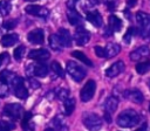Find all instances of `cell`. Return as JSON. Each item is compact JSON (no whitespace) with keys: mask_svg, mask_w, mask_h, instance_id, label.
<instances>
[{"mask_svg":"<svg viewBox=\"0 0 150 131\" xmlns=\"http://www.w3.org/2000/svg\"><path fill=\"white\" fill-rule=\"evenodd\" d=\"M141 120V116L134 111V110H124L123 112H121L117 117V125L121 126V127H125V129H129V127H134L136 126Z\"/></svg>","mask_w":150,"mask_h":131,"instance_id":"6da1fadb","label":"cell"},{"mask_svg":"<svg viewBox=\"0 0 150 131\" xmlns=\"http://www.w3.org/2000/svg\"><path fill=\"white\" fill-rule=\"evenodd\" d=\"M136 21L139 27V35L142 37L150 36V14L144 12L136 13Z\"/></svg>","mask_w":150,"mask_h":131,"instance_id":"7a4b0ae2","label":"cell"},{"mask_svg":"<svg viewBox=\"0 0 150 131\" xmlns=\"http://www.w3.org/2000/svg\"><path fill=\"white\" fill-rule=\"evenodd\" d=\"M83 124L89 131H98L102 127V118L93 112H87L83 115Z\"/></svg>","mask_w":150,"mask_h":131,"instance_id":"3957f363","label":"cell"},{"mask_svg":"<svg viewBox=\"0 0 150 131\" xmlns=\"http://www.w3.org/2000/svg\"><path fill=\"white\" fill-rule=\"evenodd\" d=\"M66 69H67V73L70 75V77L76 82H81L87 75V71L84 70V68H82L74 61H68Z\"/></svg>","mask_w":150,"mask_h":131,"instance_id":"277c9868","label":"cell"},{"mask_svg":"<svg viewBox=\"0 0 150 131\" xmlns=\"http://www.w3.org/2000/svg\"><path fill=\"white\" fill-rule=\"evenodd\" d=\"M95 90H96V83H95V81L89 80V81L84 84V87L81 89V91H80L81 101H82V102H88V101H90V99L94 97Z\"/></svg>","mask_w":150,"mask_h":131,"instance_id":"5b68a950","label":"cell"},{"mask_svg":"<svg viewBox=\"0 0 150 131\" xmlns=\"http://www.w3.org/2000/svg\"><path fill=\"white\" fill-rule=\"evenodd\" d=\"M22 112H23V108L19 103H11V104L5 105L4 108V113L12 119H19Z\"/></svg>","mask_w":150,"mask_h":131,"instance_id":"8992f818","label":"cell"},{"mask_svg":"<svg viewBox=\"0 0 150 131\" xmlns=\"http://www.w3.org/2000/svg\"><path fill=\"white\" fill-rule=\"evenodd\" d=\"M12 88H13V91H14V94H15L16 97H19L21 99L28 97V90H27V88H26V85L23 83L22 77L16 76L15 81L12 84Z\"/></svg>","mask_w":150,"mask_h":131,"instance_id":"52a82bcc","label":"cell"},{"mask_svg":"<svg viewBox=\"0 0 150 131\" xmlns=\"http://www.w3.org/2000/svg\"><path fill=\"white\" fill-rule=\"evenodd\" d=\"M27 14L34 15V16H41V18H47L49 15V11L46 7L39 6V5H29L25 8Z\"/></svg>","mask_w":150,"mask_h":131,"instance_id":"ba28073f","label":"cell"},{"mask_svg":"<svg viewBox=\"0 0 150 131\" xmlns=\"http://www.w3.org/2000/svg\"><path fill=\"white\" fill-rule=\"evenodd\" d=\"M74 39H75V41H76L77 44L83 46V44H86V43L89 42V40H90V34H89V32H88L87 29H84L83 27H79V28H76V30H75Z\"/></svg>","mask_w":150,"mask_h":131,"instance_id":"9c48e42d","label":"cell"},{"mask_svg":"<svg viewBox=\"0 0 150 131\" xmlns=\"http://www.w3.org/2000/svg\"><path fill=\"white\" fill-rule=\"evenodd\" d=\"M28 57L32 60H36L40 62H43L46 60H48L50 57V53L45 49V48H40V49H33L28 53Z\"/></svg>","mask_w":150,"mask_h":131,"instance_id":"30bf717a","label":"cell"},{"mask_svg":"<svg viewBox=\"0 0 150 131\" xmlns=\"http://www.w3.org/2000/svg\"><path fill=\"white\" fill-rule=\"evenodd\" d=\"M27 39L29 42L34 43V44H41L45 41V34L43 30L38 28V29H33L27 34Z\"/></svg>","mask_w":150,"mask_h":131,"instance_id":"8fae6325","label":"cell"},{"mask_svg":"<svg viewBox=\"0 0 150 131\" xmlns=\"http://www.w3.org/2000/svg\"><path fill=\"white\" fill-rule=\"evenodd\" d=\"M149 54H150L149 47L148 46H141L130 53V60L131 61H139L141 58L146 57Z\"/></svg>","mask_w":150,"mask_h":131,"instance_id":"7c38bea8","label":"cell"},{"mask_svg":"<svg viewBox=\"0 0 150 131\" xmlns=\"http://www.w3.org/2000/svg\"><path fill=\"white\" fill-rule=\"evenodd\" d=\"M124 63H123V61H117V62H115V63H112L107 70H105V75L108 76V77H115V76H117V75H120L123 70H124Z\"/></svg>","mask_w":150,"mask_h":131,"instance_id":"4fadbf2b","label":"cell"},{"mask_svg":"<svg viewBox=\"0 0 150 131\" xmlns=\"http://www.w3.org/2000/svg\"><path fill=\"white\" fill-rule=\"evenodd\" d=\"M124 96L125 98H128L129 101L134 102V103H142L144 97H143V94L138 90V89H131V90H127L124 92Z\"/></svg>","mask_w":150,"mask_h":131,"instance_id":"5bb4252c","label":"cell"},{"mask_svg":"<svg viewBox=\"0 0 150 131\" xmlns=\"http://www.w3.org/2000/svg\"><path fill=\"white\" fill-rule=\"evenodd\" d=\"M87 20L91 25H94L95 27H101L102 23H103L102 16H101V14L97 11H90V12H88L87 13Z\"/></svg>","mask_w":150,"mask_h":131,"instance_id":"9a60e30c","label":"cell"},{"mask_svg":"<svg viewBox=\"0 0 150 131\" xmlns=\"http://www.w3.org/2000/svg\"><path fill=\"white\" fill-rule=\"evenodd\" d=\"M16 78V75L9 70H2L0 73V82L4 83V84H7V85H12L13 82L15 81Z\"/></svg>","mask_w":150,"mask_h":131,"instance_id":"2e32d148","label":"cell"},{"mask_svg":"<svg viewBox=\"0 0 150 131\" xmlns=\"http://www.w3.org/2000/svg\"><path fill=\"white\" fill-rule=\"evenodd\" d=\"M56 34L59 35V37H60V40H61L63 47H69V46L71 44V37H70L69 30H67V29H64V28H60Z\"/></svg>","mask_w":150,"mask_h":131,"instance_id":"e0dca14e","label":"cell"},{"mask_svg":"<svg viewBox=\"0 0 150 131\" xmlns=\"http://www.w3.org/2000/svg\"><path fill=\"white\" fill-rule=\"evenodd\" d=\"M118 106V99L115 97V96H110L107 98L105 103H104V109H105V112H109V113H112L116 111Z\"/></svg>","mask_w":150,"mask_h":131,"instance_id":"ac0fdd59","label":"cell"},{"mask_svg":"<svg viewBox=\"0 0 150 131\" xmlns=\"http://www.w3.org/2000/svg\"><path fill=\"white\" fill-rule=\"evenodd\" d=\"M67 18H68L69 23L73 25V26H77V25H80L81 21H82L81 15H80L75 9H70V8H68V11H67Z\"/></svg>","mask_w":150,"mask_h":131,"instance_id":"d6986e66","label":"cell"},{"mask_svg":"<svg viewBox=\"0 0 150 131\" xmlns=\"http://www.w3.org/2000/svg\"><path fill=\"white\" fill-rule=\"evenodd\" d=\"M19 41V35L18 34H6L1 37V44L4 47H11Z\"/></svg>","mask_w":150,"mask_h":131,"instance_id":"ffe728a7","label":"cell"},{"mask_svg":"<svg viewBox=\"0 0 150 131\" xmlns=\"http://www.w3.org/2000/svg\"><path fill=\"white\" fill-rule=\"evenodd\" d=\"M122 20L116 16V15H110L109 16V28L112 30V32H120L122 29Z\"/></svg>","mask_w":150,"mask_h":131,"instance_id":"44dd1931","label":"cell"},{"mask_svg":"<svg viewBox=\"0 0 150 131\" xmlns=\"http://www.w3.org/2000/svg\"><path fill=\"white\" fill-rule=\"evenodd\" d=\"M49 46H50L52 49L57 50V51L63 48V44H62V42H61V40H60L57 34H52L49 36Z\"/></svg>","mask_w":150,"mask_h":131,"instance_id":"7402d4cb","label":"cell"},{"mask_svg":"<svg viewBox=\"0 0 150 131\" xmlns=\"http://www.w3.org/2000/svg\"><path fill=\"white\" fill-rule=\"evenodd\" d=\"M104 49H105V55H107V57L109 58V57L116 56V55L120 53L121 47H120L117 43H108Z\"/></svg>","mask_w":150,"mask_h":131,"instance_id":"603a6c76","label":"cell"},{"mask_svg":"<svg viewBox=\"0 0 150 131\" xmlns=\"http://www.w3.org/2000/svg\"><path fill=\"white\" fill-rule=\"evenodd\" d=\"M49 71V68L47 64L45 63H38L35 64V69H34V75L38 76V77H45Z\"/></svg>","mask_w":150,"mask_h":131,"instance_id":"cb8c5ba5","label":"cell"},{"mask_svg":"<svg viewBox=\"0 0 150 131\" xmlns=\"http://www.w3.org/2000/svg\"><path fill=\"white\" fill-rule=\"evenodd\" d=\"M75 104H76V102H75L74 98H68V99L64 101V103H63V110H64V115L66 116H69V115L73 113V111L75 109Z\"/></svg>","mask_w":150,"mask_h":131,"instance_id":"d4e9b609","label":"cell"},{"mask_svg":"<svg viewBox=\"0 0 150 131\" xmlns=\"http://www.w3.org/2000/svg\"><path fill=\"white\" fill-rule=\"evenodd\" d=\"M71 56H75L77 60H80L82 63H84L86 66H88V67H93V62L86 56V54H83L82 51H80V50H74L73 53H71Z\"/></svg>","mask_w":150,"mask_h":131,"instance_id":"484cf974","label":"cell"},{"mask_svg":"<svg viewBox=\"0 0 150 131\" xmlns=\"http://www.w3.org/2000/svg\"><path fill=\"white\" fill-rule=\"evenodd\" d=\"M11 9H12V5H11L9 1H7V0H1L0 1V14L1 15H4V16L8 15Z\"/></svg>","mask_w":150,"mask_h":131,"instance_id":"4316f807","label":"cell"},{"mask_svg":"<svg viewBox=\"0 0 150 131\" xmlns=\"http://www.w3.org/2000/svg\"><path fill=\"white\" fill-rule=\"evenodd\" d=\"M136 71L141 75L150 71V61H144V62H141V63L136 64Z\"/></svg>","mask_w":150,"mask_h":131,"instance_id":"83f0119b","label":"cell"},{"mask_svg":"<svg viewBox=\"0 0 150 131\" xmlns=\"http://www.w3.org/2000/svg\"><path fill=\"white\" fill-rule=\"evenodd\" d=\"M52 70H53V73L54 74H56L59 77H63V69H62V67L60 66V63L59 62H56V61H54L53 63H52Z\"/></svg>","mask_w":150,"mask_h":131,"instance_id":"f1b7e54d","label":"cell"},{"mask_svg":"<svg viewBox=\"0 0 150 131\" xmlns=\"http://www.w3.org/2000/svg\"><path fill=\"white\" fill-rule=\"evenodd\" d=\"M25 51H26L25 46H19V47H16V48L14 49V57H15V60H16V61H20V60L23 57Z\"/></svg>","mask_w":150,"mask_h":131,"instance_id":"f546056e","label":"cell"},{"mask_svg":"<svg viewBox=\"0 0 150 131\" xmlns=\"http://www.w3.org/2000/svg\"><path fill=\"white\" fill-rule=\"evenodd\" d=\"M15 127L14 123L7 120H0V131H11Z\"/></svg>","mask_w":150,"mask_h":131,"instance_id":"4dcf8cb0","label":"cell"},{"mask_svg":"<svg viewBox=\"0 0 150 131\" xmlns=\"http://www.w3.org/2000/svg\"><path fill=\"white\" fill-rule=\"evenodd\" d=\"M137 33V30L134 28V27H130L128 30H127V33L124 34V37H123V40H124V42H127V43H129L130 41H131V39H132V36L135 35Z\"/></svg>","mask_w":150,"mask_h":131,"instance_id":"1f68e13d","label":"cell"},{"mask_svg":"<svg viewBox=\"0 0 150 131\" xmlns=\"http://www.w3.org/2000/svg\"><path fill=\"white\" fill-rule=\"evenodd\" d=\"M56 96H57L59 99H61V101L64 102L69 97V90L68 89H59L57 92H56Z\"/></svg>","mask_w":150,"mask_h":131,"instance_id":"d6a6232c","label":"cell"},{"mask_svg":"<svg viewBox=\"0 0 150 131\" xmlns=\"http://www.w3.org/2000/svg\"><path fill=\"white\" fill-rule=\"evenodd\" d=\"M53 125L56 127V130H57L60 126L64 125V123H63V117H62L61 115H57V116L53 119Z\"/></svg>","mask_w":150,"mask_h":131,"instance_id":"836d02e7","label":"cell"},{"mask_svg":"<svg viewBox=\"0 0 150 131\" xmlns=\"http://www.w3.org/2000/svg\"><path fill=\"white\" fill-rule=\"evenodd\" d=\"M16 25H18V20H15V19H13V20H9V21H6L5 23H4V28L5 29H13V28H15L16 27Z\"/></svg>","mask_w":150,"mask_h":131,"instance_id":"e575fe53","label":"cell"},{"mask_svg":"<svg viewBox=\"0 0 150 131\" xmlns=\"http://www.w3.org/2000/svg\"><path fill=\"white\" fill-rule=\"evenodd\" d=\"M94 50H95V54H96L98 57H107V55H105V49H104L103 47H101V46H95Z\"/></svg>","mask_w":150,"mask_h":131,"instance_id":"d590c367","label":"cell"},{"mask_svg":"<svg viewBox=\"0 0 150 131\" xmlns=\"http://www.w3.org/2000/svg\"><path fill=\"white\" fill-rule=\"evenodd\" d=\"M8 61H9V55H8L7 53L0 54V67H2V66H5L6 63H8Z\"/></svg>","mask_w":150,"mask_h":131,"instance_id":"8d00e7d4","label":"cell"},{"mask_svg":"<svg viewBox=\"0 0 150 131\" xmlns=\"http://www.w3.org/2000/svg\"><path fill=\"white\" fill-rule=\"evenodd\" d=\"M8 94V85L0 82V97H5Z\"/></svg>","mask_w":150,"mask_h":131,"instance_id":"74e56055","label":"cell"},{"mask_svg":"<svg viewBox=\"0 0 150 131\" xmlns=\"http://www.w3.org/2000/svg\"><path fill=\"white\" fill-rule=\"evenodd\" d=\"M34 69H35V64H33V63H30V64H28L27 67H26V75L27 76H33L34 75Z\"/></svg>","mask_w":150,"mask_h":131,"instance_id":"f35d334b","label":"cell"},{"mask_svg":"<svg viewBox=\"0 0 150 131\" xmlns=\"http://www.w3.org/2000/svg\"><path fill=\"white\" fill-rule=\"evenodd\" d=\"M28 83H29L30 88H33V89H38V88H40V82L36 81V80H34V78H32V77L28 78Z\"/></svg>","mask_w":150,"mask_h":131,"instance_id":"ab89813d","label":"cell"},{"mask_svg":"<svg viewBox=\"0 0 150 131\" xmlns=\"http://www.w3.org/2000/svg\"><path fill=\"white\" fill-rule=\"evenodd\" d=\"M30 116H32V113H30V112H26V113H25V118L22 119V126H23V127H26V125H27V124H29Z\"/></svg>","mask_w":150,"mask_h":131,"instance_id":"60d3db41","label":"cell"},{"mask_svg":"<svg viewBox=\"0 0 150 131\" xmlns=\"http://www.w3.org/2000/svg\"><path fill=\"white\" fill-rule=\"evenodd\" d=\"M107 7H108L109 11H114L115 7H116V2L114 0H108L107 1Z\"/></svg>","mask_w":150,"mask_h":131,"instance_id":"b9f144b4","label":"cell"},{"mask_svg":"<svg viewBox=\"0 0 150 131\" xmlns=\"http://www.w3.org/2000/svg\"><path fill=\"white\" fill-rule=\"evenodd\" d=\"M77 1H79V0H69V1L67 2V7L70 8V9H75V5L77 4Z\"/></svg>","mask_w":150,"mask_h":131,"instance_id":"7bdbcfd3","label":"cell"},{"mask_svg":"<svg viewBox=\"0 0 150 131\" xmlns=\"http://www.w3.org/2000/svg\"><path fill=\"white\" fill-rule=\"evenodd\" d=\"M136 2H137V0H127V4L129 7H134L136 5Z\"/></svg>","mask_w":150,"mask_h":131,"instance_id":"ee69618b","label":"cell"},{"mask_svg":"<svg viewBox=\"0 0 150 131\" xmlns=\"http://www.w3.org/2000/svg\"><path fill=\"white\" fill-rule=\"evenodd\" d=\"M136 131H148V127H146V123H145V124H143L141 127H138Z\"/></svg>","mask_w":150,"mask_h":131,"instance_id":"f6af8a7d","label":"cell"},{"mask_svg":"<svg viewBox=\"0 0 150 131\" xmlns=\"http://www.w3.org/2000/svg\"><path fill=\"white\" fill-rule=\"evenodd\" d=\"M101 1L102 0H88V2L91 5H98V4H101Z\"/></svg>","mask_w":150,"mask_h":131,"instance_id":"bcb514c9","label":"cell"},{"mask_svg":"<svg viewBox=\"0 0 150 131\" xmlns=\"http://www.w3.org/2000/svg\"><path fill=\"white\" fill-rule=\"evenodd\" d=\"M57 131H68V126L64 124V125H62V126H60L59 129H57Z\"/></svg>","mask_w":150,"mask_h":131,"instance_id":"7dc6e473","label":"cell"},{"mask_svg":"<svg viewBox=\"0 0 150 131\" xmlns=\"http://www.w3.org/2000/svg\"><path fill=\"white\" fill-rule=\"evenodd\" d=\"M25 131H34V127H33L32 125H29V124H28V126H27V127H25Z\"/></svg>","mask_w":150,"mask_h":131,"instance_id":"c3c4849f","label":"cell"},{"mask_svg":"<svg viewBox=\"0 0 150 131\" xmlns=\"http://www.w3.org/2000/svg\"><path fill=\"white\" fill-rule=\"evenodd\" d=\"M45 131H54V130H53V129H52V127H48V129H46V130H45Z\"/></svg>","mask_w":150,"mask_h":131,"instance_id":"681fc988","label":"cell"},{"mask_svg":"<svg viewBox=\"0 0 150 131\" xmlns=\"http://www.w3.org/2000/svg\"><path fill=\"white\" fill-rule=\"evenodd\" d=\"M148 85H149V88H150V78H149V81H148Z\"/></svg>","mask_w":150,"mask_h":131,"instance_id":"f907efd6","label":"cell"},{"mask_svg":"<svg viewBox=\"0 0 150 131\" xmlns=\"http://www.w3.org/2000/svg\"><path fill=\"white\" fill-rule=\"evenodd\" d=\"M26 1H29V2H33V1H36V0H26Z\"/></svg>","mask_w":150,"mask_h":131,"instance_id":"816d5d0a","label":"cell"},{"mask_svg":"<svg viewBox=\"0 0 150 131\" xmlns=\"http://www.w3.org/2000/svg\"><path fill=\"white\" fill-rule=\"evenodd\" d=\"M149 111H150V105H149Z\"/></svg>","mask_w":150,"mask_h":131,"instance_id":"f5cc1de1","label":"cell"}]
</instances>
